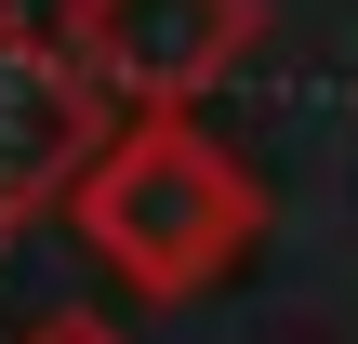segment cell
Here are the masks:
<instances>
[{"label": "cell", "instance_id": "1", "mask_svg": "<svg viewBox=\"0 0 358 344\" xmlns=\"http://www.w3.org/2000/svg\"><path fill=\"white\" fill-rule=\"evenodd\" d=\"M66 212H80V239H93L146 305L213 292V278L266 239V186H252V159L213 146L186 106H133V133H106V146L80 159Z\"/></svg>", "mask_w": 358, "mask_h": 344}, {"label": "cell", "instance_id": "3", "mask_svg": "<svg viewBox=\"0 0 358 344\" xmlns=\"http://www.w3.org/2000/svg\"><path fill=\"white\" fill-rule=\"evenodd\" d=\"M93 146H106V93L80 80L66 40H40V27L0 0V252L40 225V199L80 186Z\"/></svg>", "mask_w": 358, "mask_h": 344}, {"label": "cell", "instance_id": "4", "mask_svg": "<svg viewBox=\"0 0 358 344\" xmlns=\"http://www.w3.org/2000/svg\"><path fill=\"white\" fill-rule=\"evenodd\" d=\"M27 344H133V331H106L93 305H53V318H40V331H27Z\"/></svg>", "mask_w": 358, "mask_h": 344}, {"label": "cell", "instance_id": "2", "mask_svg": "<svg viewBox=\"0 0 358 344\" xmlns=\"http://www.w3.org/2000/svg\"><path fill=\"white\" fill-rule=\"evenodd\" d=\"M53 40L106 106H199L266 53V0H66Z\"/></svg>", "mask_w": 358, "mask_h": 344}]
</instances>
